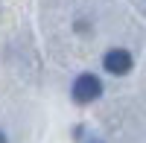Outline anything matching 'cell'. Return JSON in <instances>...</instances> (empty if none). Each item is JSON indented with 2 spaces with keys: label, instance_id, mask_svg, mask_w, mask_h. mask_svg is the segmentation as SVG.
<instances>
[{
  "label": "cell",
  "instance_id": "6da1fadb",
  "mask_svg": "<svg viewBox=\"0 0 146 143\" xmlns=\"http://www.w3.org/2000/svg\"><path fill=\"white\" fill-rule=\"evenodd\" d=\"M70 93H73V102L88 105V102H94V99H100V93H102V82H100V76H94V73H82V76L73 79Z\"/></svg>",
  "mask_w": 146,
  "mask_h": 143
},
{
  "label": "cell",
  "instance_id": "3957f363",
  "mask_svg": "<svg viewBox=\"0 0 146 143\" xmlns=\"http://www.w3.org/2000/svg\"><path fill=\"white\" fill-rule=\"evenodd\" d=\"M0 143H9V140H6V134H3V132H0Z\"/></svg>",
  "mask_w": 146,
  "mask_h": 143
},
{
  "label": "cell",
  "instance_id": "7a4b0ae2",
  "mask_svg": "<svg viewBox=\"0 0 146 143\" xmlns=\"http://www.w3.org/2000/svg\"><path fill=\"white\" fill-rule=\"evenodd\" d=\"M131 64H135V58H131V53L123 50V47H114V50H108L102 56V67L111 76H126L129 70H131Z\"/></svg>",
  "mask_w": 146,
  "mask_h": 143
}]
</instances>
